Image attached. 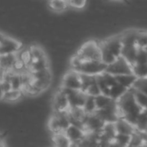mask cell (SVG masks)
<instances>
[{
	"label": "cell",
	"mask_w": 147,
	"mask_h": 147,
	"mask_svg": "<svg viewBox=\"0 0 147 147\" xmlns=\"http://www.w3.org/2000/svg\"><path fill=\"white\" fill-rule=\"evenodd\" d=\"M120 119H125L134 126L139 115L144 111L140 105L136 101L133 89L129 90L122 97L116 101Z\"/></svg>",
	"instance_id": "cell-1"
},
{
	"label": "cell",
	"mask_w": 147,
	"mask_h": 147,
	"mask_svg": "<svg viewBox=\"0 0 147 147\" xmlns=\"http://www.w3.org/2000/svg\"><path fill=\"white\" fill-rule=\"evenodd\" d=\"M99 47L102 54V62L107 65L113 64L118 58L121 56L123 45L120 34L100 40Z\"/></svg>",
	"instance_id": "cell-2"
},
{
	"label": "cell",
	"mask_w": 147,
	"mask_h": 147,
	"mask_svg": "<svg viewBox=\"0 0 147 147\" xmlns=\"http://www.w3.org/2000/svg\"><path fill=\"white\" fill-rule=\"evenodd\" d=\"M75 54L82 61H102L99 41L96 40L85 41Z\"/></svg>",
	"instance_id": "cell-3"
},
{
	"label": "cell",
	"mask_w": 147,
	"mask_h": 147,
	"mask_svg": "<svg viewBox=\"0 0 147 147\" xmlns=\"http://www.w3.org/2000/svg\"><path fill=\"white\" fill-rule=\"evenodd\" d=\"M107 66L108 65L102 61H82L74 71L79 74L96 77L104 73Z\"/></svg>",
	"instance_id": "cell-4"
},
{
	"label": "cell",
	"mask_w": 147,
	"mask_h": 147,
	"mask_svg": "<svg viewBox=\"0 0 147 147\" xmlns=\"http://www.w3.org/2000/svg\"><path fill=\"white\" fill-rule=\"evenodd\" d=\"M32 78V84L42 92L46 91L53 82V72L50 69L29 73Z\"/></svg>",
	"instance_id": "cell-5"
},
{
	"label": "cell",
	"mask_w": 147,
	"mask_h": 147,
	"mask_svg": "<svg viewBox=\"0 0 147 147\" xmlns=\"http://www.w3.org/2000/svg\"><path fill=\"white\" fill-rule=\"evenodd\" d=\"M105 72L115 77L121 75H132L133 66L123 57L121 56L113 64L107 66Z\"/></svg>",
	"instance_id": "cell-6"
},
{
	"label": "cell",
	"mask_w": 147,
	"mask_h": 147,
	"mask_svg": "<svg viewBox=\"0 0 147 147\" xmlns=\"http://www.w3.org/2000/svg\"><path fill=\"white\" fill-rule=\"evenodd\" d=\"M23 47L22 41L5 35L0 42V56L16 54Z\"/></svg>",
	"instance_id": "cell-7"
},
{
	"label": "cell",
	"mask_w": 147,
	"mask_h": 147,
	"mask_svg": "<svg viewBox=\"0 0 147 147\" xmlns=\"http://www.w3.org/2000/svg\"><path fill=\"white\" fill-rule=\"evenodd\" d=\"M60 87L71 90H81L82 84L80 74L70 69L64 74L61 79Z\"/></svg>",
	"instance_id": "cell-8"
},
{
	"label": "cell",
	"mask_w": 147,
	"mask_h": 147,
	"mask_svg": "<svg viewBox=\"0 0 147 147\" xmlns=\"http://www.w3.org/2000/svg\"><path fill=\"white\" fill-rule=\"evenodd\" d=\"M52 109L53 113L67 112L70 109L68 98L60 87L53 94L52 99Z\"/></svg>",
	"instance_id": "cell-9"
},
{
	"label": "cell",
	"mask_w": 147,
	"mask_h": 147,
	"mask_svg": "<svg viewBox=\"0 0 147 147\" xmlns=\"http://www.w3.org/2000/svg\"><path fill=\"white\" fill-rule=\"evenodd\" d=\"M84 131L86 134H99L102 132L105 122L96 115H87L84 121Z\"/></svg>",
	"instance_id": "cell-10"
},
{
	"label": "cell",
	"mask_w": 147,
	"mask_h": 147,
	"mask_svg": "<svg viewBox=\"0 0 147 147\" xmlns=\"http://www.w3.org/2000/svg\"><path fill=\"white\" fill-rule=\"evenodd\" d=\"M60 89L66 95L70 108H83L87 97V95L81 90H71L60 87Z\"/></svg>",
	"instance_id": "cell-11"
},
{
	"label": "cell",
	"mask_w": 147,
	"mask_h": 147,
	"mask_svg": "<svg viewBox=\"0 0 147 147\" xmlns=\"http://www.w3.org/2000/svg\"><path fill=\"white\" fill-rule=\"evenodd\" d=\"M96 113L105 123L116 122L118 120H120L119 110H118L116 101H114L109 106H108L104 109L96 111Z\"/></svg>",
	"instance_id": "cell-12"
},
{
	"label": "cell",
	"mask_w": 147,
	"mask_h": 147,
	"mask_svg": "<svg viewBox=\"0 0 147 147\" xmlns=\"http://www.w3.org/2000/svg\"><path fill=\"white\" fill-rule=\"evenodd\" d=\"M140 29L128 28L120 34L123 47H137V39Z\"/></svg>",
	"instance_id": "cell-13"
},
{
	"label": "cell",
	"mask_w": 147,
	"mask_h": 147,
	"mask_svg": "<svg viewBox=\"0 0 147 147\" xmlns=\"http://www.w3.org/2000/svg\"><path fill=\"white\" fill-rule=\"evenodd\" d=\"M65 134L66 135V137L70 140V141L72 144L78 143L86 136V133L83 129H81L76 126H73V125H71L65 130Z\"/></svg>",
	"instance_id": "cell-14"
},
{
	"label": "cell",
	"mask_w": 147,
	"mask_h": 147,
	"mask_svg": "<svg viewBox=\"0 0 147 147\" xmlns=\"http://www.w3.org/2000/svg\"><path fill=\"white\" fill-rule=\"evenodd\" d=\"M116 129L118 134H126V135H133L134 133H136L135 127L126 121L125 119H120L115 122Z\"/></svg>",
	"instance_id": "cell-15"
},
{
	"label": "cell",
	"mask_w": 147,
	"mask_h": 147,
	"mask_svg": "<svg viewBox=\"0 0 147 147\" xmlns=\"http://www.w3.org/2000/svg\"><path fill=\"white\" fill-rule=\"evenodd\" d=\"M27 69L29 73L47 70L50 69V61L47 57L39 60H32Z\"/></svg>",
	"instance_id": "cell-16"
},
{
	"label": "cell",
	"mask_w": 147,
	"mask_h": 147,
	"mask_svg": "<svg viewBox=\"0 0 147 147\" xmlns=\"http://www.w3.org/2000/svg\"><path fill=\"white\" fill-rule=\"evenodd\" d=\"M16 54H9V55L0 56V68L2 70H3L4 71H13L14 65L17 59Z\"/></svg>",
	"instance_id": "cell-17"
},
{
	"label": "cell",
	"mask_w": 147,
	"mask_h": 147,
	"mask_svg": "<svg viewBox=\"0 0 147 147\" xmlns=\"http://www.w3.org/2000/svg\"><path fill=\"white\" fill-rule=\"evenodd\" d=\"M138 50L139 48L137 47H123L121 57H123L133 66L136 62Z\"/></svg>",
	"instance_id": "cell-18"
},
{
	"label": "cell",
	"mask_w": 147,
	"mask_h": 147,
	"mask_svg": "<svg viewBox=\"0 0 147 147\" xmlns=\"http://www.w3.org/2000/svg\"><path fill=\"white\" fill-rule=\"evenodd\" d=\"M48 8L54 13H63L65 12L70 9L68 1H60V0H53V1H49L47 3Z\"/></svg>",
	"instance_id": "cell-19"
},
{
	"label": "cell",
	"mask_w": 147,
	"mask_h": 147,
	"mask_svg": "<svg viewBox=\"0 0 147 147\" xmlns=\"http://www.w3.org/2000/svg\"><path fill=\"white\" fill-rule=\"evenodd\" d=\"M116 81L119 84H121V86L125 87L127 90H131L133 89L135 82L137 81V78L132 74V75H121V76H117L115 77Z\"/></svg>",
	"instance_id": "cell-20"
},
{
	"label": "cell",
	"mask_w": 147,
	"mask_h": 147,
	"mask_svg": "<svg viewBox=\"0 0 147 147\" xmlns=\"http://www.w3.org/2000/svg\"><path fill=\"white\" fill-rule=\"evenodd\" d=\"M52 141L54 147H71L72 145L65 133L52 135Z\"/></svg>",
	"instance_id": "cell-21"
},
{
	"label": "cell",
	"mask_w": 147,
	"mask_h": 147,
	"mask_svg": "<svg viewBox=\"0 0 147 147\" xmlns=\"http://www.w3.org/2000/svg\"><path fill=\"white\" fill-rule=\"evenodd\" d=\"M129 90L126 89L125 87L121 86V84H119L118 83L116 84H115L114 86H112L109 90V96L114 100V101H118L121 97H122Z\"/></svg>",
	"instance_id": "cell-22"
},
{
	"label": "cell",
	"mask_w": 147,
	"mask_h": 147,
	"mask_svg": "<svg viewBox=\"0 0 147 147\" xmlns=\"http://www.w3.org/2000/svg\"><path fill=\"white\" fill-rule=\"evenodd\" d=\"M24 96L22 90H11L6 93H4L3 97V101L8 103H13V102H16L19 100H21Z\"/></svg>",
	"instance_id": "cell-23"
},
{
	"label": "cell",
	"mask_w": 147,
	"mask_h": 147,
	"mask_svg": "<svg viewBox=\"0 0 147 147\" xmlns=\"http://www.w3.org/2000/svg\"><path fill=\"white\" fill-rule=\"evenodd\" d=\"M102 134L106 136L108 139L114 140L118 134L115 122H107L104 124V127L102 130Z\"/></svg>",
	"instance_id": "cell-24"
},
{
	"label": "cell",
	"mask_w": 147,
	"mask_h": 147,
	"mask_svg": "<svg viewBox=\"0 0 147 147\" xmlns=\"http://www.w3.org/2000/svg\"><path fill=\"white\" fill-rule=\"evenodd\" d=\"M29 51L31 53L32 60H39L44 58H47V55L45 52V50L39 45H31L28 47Z\"/></svg>",
	"instance_id": "cell-25"
},
{
	"label": "cell",
	"mask_w": 147,
	"mask_h": 147,
	"mask_svg": "<svg viewBox=\"0 0 147 147\" xmlns=\"http://www.w3.org/2000/svg\"><path fill=\"white\" fill-rule=\"evenodd\" d=\"M95 102H96V111H99L109 106L114 102V100H112L109 96L101 94L98 96L95 97Z\"/></svg>",
	"instance_id": "cell-26"
},
{
	"label": "cell",
	"mask_w": 147,
	"mask_h": 147,
	"mask_svg": "<svg viewBox=\"0 0 147 147\" xmlns=\"http://www.w3.org/2000/svg\"><path fill=\"white\" fill-rule=\"evenodd\" d=\"M135 129L138 133H146L147 128V115L145 113V110L139 115L136 123H135Z\"/></svg>",
	"instance_id": "cell-27"
},
{
	"label": "cell",
	"mask_w": 147,
	"mask_h": 147,
	"mask_svg": "<svg viewBox=\"0 0 147 147\" xmlns=\"http://www.w3.org/2000/svg\"><path fill=\"white\" fill-rule=\"evenodd\" d=\"M17 58L26 65V67L28 68V66L30 65L31 61H32V57H31V53L29 51V47H22L21 49V51L16 54ZM28 70V69H27Z\"/></svg>",
	"instance_id": "cell-28"
},
{
	"label": "cell",
	"mask_w": 147,
	"mask_h": 147,
	"mask_svg": "<svg viewBox=\"0 0 147 147\" xmlns=\"http://www.w3.org/2000/svg\"><path fill=\"white\" fill-rule=\"evenodd\" d=\"M84 109L87 115H92L96 112V102H95V97L87 96L84 105Z\"/></svg>",
	"instance_id": "cell-29"
},
{
	"label": "cell",
	"mask_w": 147,
	"mask_h": 147,
	"mask_svg": "<svg viewBox=\"0 0 147 147\" xmlns=\"http://www.w3.org/2000/svg\"><path fill=\"white\" fill-rule=\"evenodd\" d=\"M133 74L139 78H147V64L139 65L135 64L133 65Z\"/></svg>",
	"instance_id": "cell-30"
},
{
	"label": "cell",
	"mask_w": 147,
	"mask_h": 147,
	"mask_svg": "<svg viewBox=\"0 0 147 147\" xmlns=\"http://www.w3.org/2000/svg\"><path fill=\"white\" fill-rule=\"evenodd\" d=\"M80 78H81V84H82L81 91L85 93L87 91V90L89 89V87L96 81V77L80 74Z\"/></svg>",
	"instance_id": "cell-31"
},
{
	"label": "cell",
	"mask_w": 147,
	"mask_h": 147,
	"mask_svg": "<svg viewBox=\"0 0 147 147\" xmlns=\"http://www.w3.org/2000/svg\"><path fill=\"white\" fill-rule=\"evenodd\" d=\"M146 143H145L141 134L140 133L136 132L131 136V140H130V142H129L127 147H142Z\"/></svg>",
	"instance_id": "cell-32"
},
{
	"label": "cell",
	"mask_w": 147,
	"mask_h": 147,
	"mask_svg": "<svg viewBox=\"0 0 147 147\" xmlns=\"http://www.w3.org/2000/svg\"><path fill=\"white\" fill-rule=\"evenodd\" d=\"M133 89H134L135 90H138V91L143 93L144 95L147 96V78L137 79Z\"/></svg>",
	"instance_id": "cell-33"
},
{
	"label": "cell",
	"mask_w": 147,
	"mask_h": 147,
	"mask_svg": "<svg viewBox=\"0 0 147 147\" xmlns=\"http://www.w3.org/2000/svg\"><path fill=\"white\" fill-rule=\"evenodd\" d=\"M147 47V31L140 30L138 34L137 39V47L140 49H145Z\"/></svg>",
	"instance_id": "cell-34"
},
{
	"label": "cell",
	"mask_w": 147,
	"mask_h": 147,
	"mask_svg": "<svg viewBox=\"0 0 147 147\" xmlns=\"http://www.w3.org/2000/svg\"><path fill=\"white\" fill-rule=\"evenodd\" d=\"M68 3L70 9H73L76 10H82L86 8L88 2L84 0H70L68 1Z\"/></svg>",
	"instance_id": "cell-35"
},
{
	"label": "cell",
	"mask_w": 147,
	"mask_h": 147,
	"mask_svg": "<svg viewBox=\"0 0 147 147\" xmlns=\"http://www.w3.org/2000/svg\"><path fill=\"white\" fill-rule=\"evenodd\" d=\"M131 136L118 134L117 136L115 137V139L114 140V141L116 142L118 145H120L121 147H127L129 142H130V140H131Z\"/></svg>",
	"instance_id": "cell-36"
},
{
	"label": "cell",
	"mask_w": 147,
	"mask_h": 147,
	"mask_svg": "<svg viewBox=\"0 0 147 147\" xmlns=\"http://www.w3.org/2000/svg\"><path fill=\"white\" fill-rule=\"evenodd\" d=\"M85 94L87 96H93V97H96L98 96L99 95H101V90L98 87V84L96 83V80L89 87V89L87 90V91L85 92Z\"/></svg>",
	"instance_id": "cell-37"
},
{
	"label": "cell",
	"mask_w": 147,
	"mask_h": 147,
	"mask_svg": "<svg viewBox=\"0 0 147 147\" xmlns=\"http://www.w3.org/2000/svg\"><path fill=\"white\" fill-rule=\"evenodd\" d=\"M135 64H139V65L147 64V52L145 49H140V48H139ZM135 64H134V65H135Z\"/></svg>",
	"instance_id": "cell-38"
},
{
	"label": "cell",
	"mask_w": 147,
	"mask_h": 147,
	"mask_svg": "<svg viewBox=\"0 0 147 147\" xmlns=\"http://www.w3.org/2000/svg\"><path fill=\"white\" fill-rule=\"evenodd\" d=\"M102 75L103 79L105 80V82H106L107 85H108L109 88H111L112 86H114L115 84H117V81H116V78H115V76L110 75V74H109V73H107V72L102 73Z\"/></svg>",
	"instance_id": "cell-39"
},
{
	"label": "cell",
	"mask_w": 147,
	"mask_h": 147,
	"mask_svg": "<svg viewBox=\"0 0 147 147\" xmlns=\"http://www.w3.org/2000/svg\"><path fill=\"white\" fill-rule=\"evenodd\" d=\"M3 95H4V92L3 90V88H2V85H1V83H0V101H3Z\"/></svg>",
	"instance_id": "cell-40"
},
{
	"label": "cell",
	"mask_w": 147,
	"mask_h": 147,
	"mask_svg": "<svg viewBox=\"0 0 147 147\" xmlns=\"http://www.w3.org/2000/svg\"><path fill=\"white\" fill-rule=\"evenodd\" d=\"M109 147H121V146L120 145H118L116 142H115V141L113 140V141H112V143L109 145Z\"/></svg>",
	"instance_id": "cell-41"
},
{
	"label": "cell",
	"mask_w": 147,
	"mask_h": 147,
	"mask_svg": "<svg viewBox=\"0 0 147 147\" xmlns=\"http://www.w3.org/2000/svg\"><path fill=\"white\" fill-rule=\"evenodd\" d=\"M4 36H5V34H3L2 32H0V42L2 41V40L4 38Z\"/></svg>",
	"instance_id": "cell-42"
},
{
	"label": "cell",
	"mask_w": 147,
	"mask_h": 147,
	"mask_svg": "<svg viewBox=\"0 0 147 147\" xmlns=\"http://www.w3.org/2000/svg\"><path fill=\"white\" fill-rule=\"evenodd\" d=\"M0 147H6V145L4 144V142L1 140H0Z\"/></svg>",
	"instance_id": "cell-43"
},
{
	"label": "cell",
	"mask_w": 147,
	"mask_h": 147,
	"mask_svg": "<svg viewBox=\"0 0 147 147\" xmlns=\"http://www.w3.org/2000/svg\"><path fill=\"white\" fill-rule=\"evenodd\" d=\"M145 50H146V52H147V47H146V48H145Z\"/></svg>",
	"instance_id": "cell-44"
},
{
	"label": "cell",
	"mask_w": 147,
	"mask_h": 147,
	"mask_svg": "<svg viewBox=\"0 0 147 147\" xmlns=\"http://www.w3.org/2000/svg\"><path fill=\"white\" fill-rule=\"evenodd\" d=\"M146 133H147V128H146Z\"/></svg>",
	"instance_id": "cell-45"
}]
</instances>
